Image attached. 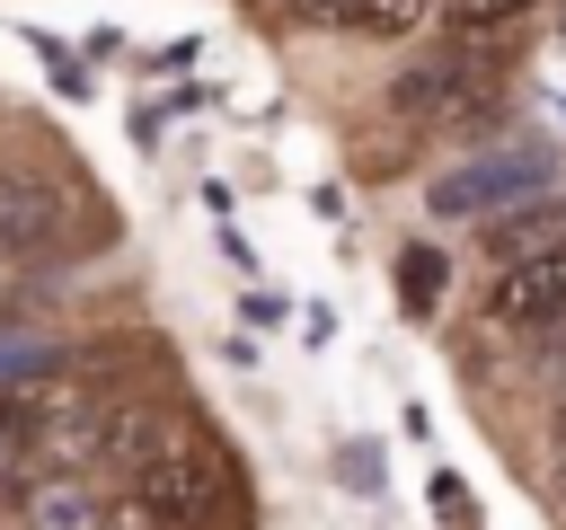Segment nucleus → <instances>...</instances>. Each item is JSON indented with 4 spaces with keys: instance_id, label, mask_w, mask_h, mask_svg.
Wrapping results in <instances>:
<instances>
[{
    "instance_id": "nucleus-1",
    "label": "nucleus",
    "mask_w": 566,
    "mask_h": 530,
    "mask_svg": "<svg viewBox=\"0 0 566 530\" xmlns=\"http://www.w3.org/2000/svg\"><path fill=\"white\" fill-rule=\"evenodd\" d=\"M106 451L124 459V495H142V504H150V512H159L168 530H177V521H203V512H212V459H203V442H195V433L124 415Z\"/></svg>"
},
{
    "instance_id": "nucleus-2",
    "label": "nucleus",
    "mask_w": 566,
    "mask_h": 530,
    "mask_svg": "<svg viewBox=\"0 0 566 530\" xmlns=\"http://www.w3.org/2000/svg\"><path fill=\"white\" fill-rule=\"evenodd\" d=\"M71 247V203L44 177H0V274H35Z\"/></svg>"
},
{
    "instance_id": "nucleus-3",
    "label": "nucleus",
    "mask_w": 566,
    "mask_h": 530,
    "mask_svg": "<svg viewBox=\"0 0 566 530\" xmlns=\"http://www.w3.org/2000/svg\"><path fill=\"white\" fill-rule=\"evenodd\" d=\"M486 318L513 327V336L566 318V239H557V247H531V256H504V265L486 274Z\"/></svg>"
},
{
    "instance_id": "nucleus-4",
    "label": "nucleus",
    "mask_w": 566,
    "mask_h": 530,
    "mask_svg": "<svg viewBox=\"0 0 566 530\" xmlns=\"http://www.w3.org/2000/svg\"><path fill=\"white\" fill-rule=\"evenodd\" d=\"M478 88H495L486 53H478V44H442V53H424V62L398 80V106L433 124V115H469V106H478Z\"/></svg>"
},
{
    "instance_id": "nucleus-5",
    "label": "nucleus",
    "mask_w": 566,
    "mask_h": 530,
    "mask_svg": "<svg viewBox=\"0 0 566 530\" xmlns=\"http://www.w3.org/2000/svg\"><path fill=\"white\" fill-rule=\"evenodd\" d=\"M531 186H539V168H531V159H513V168L442 177V186H433V203H442V212H478V203H504V194H531Z\"/></svg>"
},
{
    "instance_id": "nucleus-6",
    "label": "nucleus",
    "mask_w": 566,
    "mask_h": 530,
    "mask_svg": "<svg viewBox=\"0 0 566 530\" xmlns=\"http://www.w3.org/2000/svg\"><path fill=\"white\" fill-rule=\"evenodd\" d=\"M557 239H566V221H557V212H539V203H531V212L486 221V256H495V265H504V256H531V247H557Z\"/></svg>"
},
{
    "instance_id": "nucleus-7",
    "label": "nucleus",
    "mask_w": 566,
    "mask_h": 530,
    "mask_svg": "<svg viewBox=\"0 0 566 530\" xmlns=\"http://www.w3.org/2000/svg\"><path fill=\"white\" fill-rule=\"evenodd\" d=\"M310 18H327V26H371V35H398L424 0H301Z\"/></svg>"
},
{
    "instance_id": "nucleus-8",
    "label": "nucleus",
    "mask_w": 566,
    "mask_h": 530,
    "mask_svg": "<svg viewBox=\"0 0 566 530\" xmlns=\"http://www.w3.org/2000/svg\"><path fill=\"white\" fill-rule=\"evenodd\" d=\"M88 495L80 486H35V530H88Z\"/></svg>"
},
{
    "instance_id": "nucleus-9",
    "label": "nucleus",
    "mask_w": 566,
    "mask_h": 530,
    "mask_svg": "<svg viewBox=\"0 0 566 530\" xmlns=\"http://www.w3.org/2000/svg\"><path fill=\"white\" fill-rule=\"evenodd\" d=\"M531 0H451V26L460 35H486V26H504V18H522Z\"/></svg>"
},
{
    "instance_id": "nucleus-10",
    "label": "nucleus",
    "mask_w": 566,
    "mask_h": 530,
    "mask_svg": "<svg viewBox=\"0 0 566 530\" xmlns=\"http://www.w3.org/2000/svg\"><path fill=\"white\" fill-rule=\"evenodd\" d=\"M88 530H168V521H159L142 495H124V504H106V521H88Z\"/></svg>"
}]
</instances>
